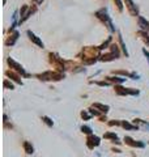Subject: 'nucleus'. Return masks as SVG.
Returning <instances> with one entry per match:
<instances>
[{"instance_id": "3", "label": "nucleus", "mask_w": 149, "mask_h": 157, "mask_svg": "<svg viewBox=\"0 0 149 157\" xmlns=\"http://www.w3.org/2000/svg\"><path fill=\"white\" fill-rule=\"evenodd\" d=\"M7 63H8L10 68H13V70L16 71L17 73H21V75H22V76H28V73L25 72L24 67L21 66V64H19V63H17V62H14L13 59H10V58H8V59H7Z\"/></svg>"}, {"instance_id": "25", "label": "nucleus", "mask_w": 149, "mask_h": 157, "mask_svg": "<svg viewBox=\"0 0 149 157\" xmlns=\"http://www.w3.org/2000/svg\"><path fill=\"white\" fill-rule=\"evenodd\" d=\"M115 3H117V5H118V9H119V12H122L123 10V4H122V1L121 0H114Z\"/></svg>"}, {"instance_id": "8", "label": "nucleus", "mask_w": 149, "mask_h": 157, "mask_svg": "<svg viewBox=\"0 0 149 157\" xmlns=\"http://www.w3.org/2000/svg\"><path fill=\"white\" fill-rule=\"evenodd\" d=\"M26 33H28V35H29V38H30V41H33V42H34L35 45H38L39 47H42V49L45 47V45H43V42H42L41 39H39V38H38V37H37V35H35L34 33H33V31H30V30H28Z\"/></svg>"}, {"instance_id": "4", "label": "nucleus", "mask_w": 149, "mask_h": 157, "mask_svg": "<svg viewBox=\"0 0 149 157\" xmlns=\"http://www.w3.org/2000/svg\"><path fill=\"white\" fill-rule=\"evenodd\" d=\"M117 89V93L121 94V96H124V94H132V96H137L139 94V90L136 89H132V88H122V87H115Z\"/></svg>"}, {"instance_id": "26", "label": "nucleus", "mask_w": 149, "mask_h": 157, "mask_svg": "<svg viewBox=\"0 0 149 157\" xmlns=\"http://www.w3.org/2000/svg\"><path fill=\"white\" fill-rule=\"evenodd\" d=\"M81 117L84 118V119H86V120H88V119H90V115H89L88 113H85V111H82V113H81Z\"/></svg>"}, {"instance_id": "27", "label": "nucleus", "mask_w": 149, "mask_h": 157, "mask_svg": "<svg viewBox=\"0 0 149 157\" xmlns=\"http://www.w3.org/2000/svg\"><path fill=\"white\" fill-rule=\"evenodd\" d=\"M90 114H92V115H96V117H100V113L94 109H90Z\"/></svg>"}, {"instance_id": "21", "label": "nucleus", "mask_w": 149, "mask_h": 157, "mask_svg": "<svg viewBox=\"0 0 149 157\" xmlns=\"http://www.w3.org/2000/svg\"><path fill=\"white\" fill-rule=\"evenodd\" d=\"M139 34H140V35H143V39H144V41L149 45V34H147V31H145V30H144V31H140Z\"/></svg>"}, {"instance_id": "17", "label": "nucleus", "mask_w": 149, "mask_h": 157, "mask_svg": "<svg viewBox=\"0 0 149 157\" xmlns=\"http://www.w3.org/2000/svg\"><path fill=\"white\" fill-rule=\"evenodd\" d=\"M119 42H121V46H122V49H123V52L126 54V56H128V52H127L126 45H124V42H123V38H122V35H121V34H119Z\"/></svg>"}, {"instance_id": "13", "label": "nucleus", "mask_w": 149, "mask_h": 157, "mask_svg": "<svg viewBox=\"0 0 149 157\" xmlns=\"http://www.w3.org/2000/svg\"><path fill=\"white\" fill-rule=\"evenodd\" d=\"M24 149L28 155H33L34 153V148H33V145L29 141H24Z\"/></svg>"}, {"instance_id": "5", "label": "nucleus", "mask_w": 149, "mask_h": 157, "mask_svg": "<svg viewBox=\"0 0 149 157\" xmlns=\"http://www.w3.org/2000/svg\"><path fill=\"white\" fill-rule=\"evenodd\" d=\"M86 144H88V147L90 149H93L94 147H98V145L101 144V139L96 136V135H90V136L86 139Z\"/></svg>"}, {"instance_id": "18", "label": "nucleus", "mask_w": 149, "mask_h": 157, "mask_svg": "<svg viewBox=\"0 0 149 157\" xmlns=\"http://www.w3.org/2000/svg\"><path fill=\"white\" fill-rule=\"evenodd\" d=\"M110 47H111V52L118 58V56H119V49H118V46L117 45H111Z\"/></svg>"}, {"instance_id": "16", "label": "nucleus", "mask_w": 149, "mask_h": 157, "mask_svg": "<svg viewBox=\"0 0 149 157\" xmlns=\"http://www.w3.org/2000/svg\"><path fill=\"white\" fill-rule=\"evenodd\" d=\"M17 38H19V33H17V31H14V33H13V35H12V38H9L8 41L5 42V43L8 45V46H9V45L12 46V45H14V42L17 41Z\"/></svg>"}, {"instance_id": "20", "label": "nucleus", "mask_w": 149, "mask_h": 157, "mask_svg": "<svg viewBox=\"0 0 149 157\" xmlns=\"http://www.w3.org/2000/svg\"><path fill=\"white\" fill-rule=\"evenodd\" d=\"M42 120H43V122H45V123L47 124V126H50V127H51L52 124H54V122H52L51 119H50L49 117H42Z\"/></svg>"}, {"instance_id": "2", "label": "nucleus", "mask_w": 149, "mask_h": 157, "mask_svg": "<svg viewBox=\"0 0 149 157\" xmlns=\"http://www.w3.org/2000/svg\"><path fill=\"white\" fill-rule=\"evenodd\" d=\"M38 77L41 80H54V81H59L61 78H64V75L61 72H51V71H47V72L42 73V75H38Z\"/></svg>"}, {"instance_id": "23", "label": "nucleus", "mask_w": 149, "mask_h": 157, "mask_svg": "<svg viewBox=\"0 0 149 157\" xmlns=\"http://www.w3.org/2000/svg\"><path fill=\"white\" fill-rule=\"evenodd\" d=\"M4 87H5V88H9V89H14L13 84H12V83H9L8 80H4Z\"/></svg>"}, {"instance_id": "14", "label": "nucleus", "mask_w": 149, "mask_h": 157, "mask_svg": "<svg viewBox=\"0 0 149 157\" xmlns=\"http://www.w3.org/2000/svg\"><path fill=\"white\" fill-rule=\"evenodd\" d=\"M122 126L126 128V130H139V127L136 126V124H131V123H128V122H126V120H123L122 122Z\"/></svg>"}, {"instance_id": "9", "label": "nucleus", "mask_w": 149, "mask_h": 157, "mask_svg": "<svg viewBox=\"0 0 149 157\" xmlns=\"http://www.w3.org/2000/svg\"><path fill=\"white\" fill-rule=\"evenodd\" d=\"M139 26L143 30H145V31H149V22L147 20L144 19V17H139Z\"/></svg>"}, {"instance_id": "22", "label": "nucleus", "mask_w": 149, "mask_h": 157, "mask_svg": "<svg viewBox=\"0 0 149 157\" xmlns=\"http://www.w3.org/2000/svg\"><path fill=\"white\" fill-rule=\"evenodd\" d=\"M133 122H135V123H141L143 126H145L147 128H149V123H148V122H144V120H141V119H135Z\"/></svg>"}, {"instance_id": "28", "label": "nucleus", "mask_w": 149, "mask_h": 157, "mask_svg": "<svg viewBox=\"0 0 149 157\" xmlns=\"http://www.w3.org/2000/svg\"><path fill=\"white\" fill-rule=\"evenodd\" d=\"M109 124H110V126H119V124H122V122H117V120H115V122H109Z\"/></svg>"}, {"instance_id": "24", "label": "nucleus", "mask_w": 149, "mask_h": 157, "mask_svg": "<svg viewBox=\"0 0 149 157\" xmlns=\"http://www.w3.org/2000/svg\"><path fill=\"white\" fill-rule=\"evenodd\" d=\"M28 9V5H24L22 7V9H21L20 10V16H21V19H24V17H25V10H26ZM20 19V20H21Z\"/></svg>"}, {"instance_id": "11", "label": "nucleus", "mask_w": 149, "mask_h": 157, "mask_svg": "<svg viewBox=\"0 0 149 157\" xmlns=\"http://www.w3.org/2000/svg\"><path fill=\"white\" fill-rule=\"evenodd\" d=\"M103 138H105V139H111L112 143H115V144H121V141H119V138H118L115 134H112V132H106V134L103 135Z\"/></svg>"}, {"instance_id": "15", "label": "nucleus", "mask_w": 149, "mask_h": 157, "mask_svg": "<svg viewBox=\"0 0 149 157\" xmlns=\"http://www.w3.org/2000/svg\"><path fill=\"white\" fill-rule=\"evenodd\" d=\"M107 81H110V83H117V84H121V83H124L126 78L123 77H106Z\"/></svg>"}, {"instance_id": "12", "label": "nucleus", "mask_w": 149, "mask_h": 157, "mask_svg": "<svg viewBox=\"0 0 149 157\" xmlns=\"http://www.w3.org/2000/svg\"><path fill=\"white\" fill-rule=\"evenodd\" d=\"M93 108L94 109H98L101 113H107L109 111V106L107 105H102V103H98V102L93 103Z\"/></svg>"}, {"instance_id": "7", "label": "nucleus", "mask_w": 149, "mask_h": 157, "mask_svg": "<svg viewBox=\"0 0 149 157\" xmlns=\"http://www.w3.org/2000/svg\"><path fill=\"white\" fill-rule=\"evenodd\" d=\"M124 141H126V144L131 145V147H137V148H144V147H145L144 143H141V141H135L132 138H130V136H126V138H124Z\"/></svg>"}, {"instance_id": "30", "label": "nucleus", "mask_w": 149, "mask_h": 157, "mask_svg": "<svg viewBox=\"0 0 149 157\" xmlns=\"http://www.w3.org/2000/svg\"><path fill=\"white\" fill-rule=\"evenodd\" d=\"M37 1H38V3H41V1H42V0H37Z\"/></svg>"}, {"instance_id": "1", "label": "nucleus", "mask_w": 149, "mask_h": 157, "mask_svg": "<svg viewBox=\"0 0 149 157\" xmlns=\"http://www.w3.org/2000/svg\"><path fill=\"white\" fill-rule=\"evenodd\" d=\"M96 16H97L100 20H102V22H105V24L107 25V28L110 29V31H114V30H115L114 25H112V21H111L110 16H109V13H107V8L100 9L98 12H96Z\"/></svg>"}, {"instance_id": "19", "label": "nucleus", "mask_w": 149, "mask_h": 157, "mask_svg": "<svg viewBox=\"0 0 149 157\" xmlns=\"http://www.w3.org/2000/svg\"><path fill=\"white\" fill-rule=\"evenodd\" d=\"M81 131H82L84 134H88V135H92V132H93V130H92V128H90L89 126H82V127H81Z\"/></svg>"}, {"instance_id": "10", "label": "nucleus", "mask_w": 149, "mask_h": 157, "mask_svg": "<svg viewBox=\"0 0 149 157\" xmlns=\"http://www.w3.org/2000/svg\"><path fill=\"white\" fill-rule=\"evenodd\" d=\"M5 75H7V76H8V77H10V78H12V80H14L17 84L22 85V81H21V78H20V76H19V75L13 73L12 71H7V72H5Z\"/></svg>"}, {"instance_id": "6", "label": "nucleus", "mask_w": 149, "mask_h": 157, "mask_svg": "<svg viewBox=\"0 0 149 157\" xmlns=\"http://www.w3.org/2000/svg\"><path fill=\"white\" fill-rule=\"evenodd\" d=\"M124 1H126V5H127V8H128L131 15H132V16L139 15V9H137V7L135 5V3H133L132 0H124Z\"/></svg>"}, {"instance_id": "29", "label": "nucleus", "mask_w": 149, "mask_h": 157, "mask_svg": "<svg viewBox=\"0 0 149 157\" xmlns=\"http://www.w3.org/2000/svg\"><path fill=\"white\" fill-rule=\"evenodd\" d=\"M143 52H144V55L147 56V59H148V62H149V51H147V49H143Z\"/></svg>"}]
</instances>
